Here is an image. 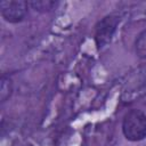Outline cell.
<instances>
[{"label": "cell", "mask_w": 146, "mask_h": 146, "mask_svg": "<svg viewBox=\"0 0 146 146\" xmlns=\"http://www.w3.org/2000/svg\"><path fill=\"white\" fill-rule=\"evenodd\" d=\"M122 133L129 141H140L146 138V114L137 108L128 111L122 120Z\"/></svg>", "instance_id": "obj_1"}, {"label": "cell", "mask_w": 146, "mask_h": 146, "mask_svg": "<svg viewBox=\"0 0 146 146\" xmlns=\"http://www.w3.org/2000/svg\"><path fill=\"white\" fill-rule=\"evenodd\" d=\"M29 2L23 0H2L0 1V13L8 23H21L27 15Z\"/></svg>", "instance_id": "obj_3"}, {"label": "cell", "mask_w": 146, "mask_h": 146, "mask_svg": "<svg viewBox=\"0 0 146 146\" xmlns=\"http://www.w3.org/2000/svg\"><path fill=\"white\" fill-rule=\"evenodd\" d=\"M13 90H14V83H13L11 78L7 76V75H2L1 82H0V100H1V103L7 102L11 97Z\"/></svg>", "instance_id": "obj_5"}, {"label": "cell", "mask_w": 146, "mask_h": 146, "mask_svg": "<svg viewBox=\"0 0 146 146\" xmlns=\"http://www.w3.org/2000/svg\"><path fill=\"white\" fill-rule=\"evenodd\" d=\"M120 23V16L107 15L99 19L95 25V43L98 50L107 46L114 33L116 32L117 25Z\"/></svg>", "instance_id": "obj_2"}, {"label": "cell", "mask_w": 146, "mask_h": 146, "mask_svg": "<svg viewBox=\"0 0 146 146\" xmlns=\"http://www.w3.org/2000/svg\"><path fill=\"white\" fill-rule=\"evenodd\" d=\"M135 52L139 58H146V29L143 30L135 40Z\"/></svg>", "instance_id": "obj_6"}, {"label": "cell", "mask_w": 146, "mask_h": 146, "mask_svg": "<svg viewBox=\"0 0 146 146\" xmlns=\"http://www.w3.org/2000/svg\"><path fill=\"white\" fill-rule=\"evenodd\" d=\"M58 1H50V0H36V1H29V6L38 11V13H49L57 8Z\"/></svg>", "instance_id": "obj_4"}]
</instances>
